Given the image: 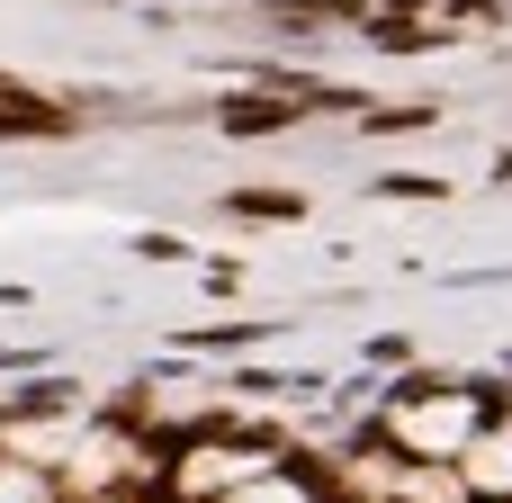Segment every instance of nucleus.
I'll use <instances>...</instances> for the list:
<instances>
[{
  "label": "nucleus",
  "mask_w": 512,
  "mask_h": 503,
  "mask_svg": "<svg viewBox=\"0 0 512 503\" xmlns=\"http://www.w3.org/2000/svg\"><path fill=\"white\" fill-rule=\"evenodd\" d=\"M477 423H486V405H477V396H459V387L414 396V405H396V414H387V432H396L414 459H459V450L477 441Z\"/></svg>",
  "instance_id": "obj_2"
},
{
  "label": "nucleus",
  "mask_w": 512,
  "mask_h": 503,
  "mask_svg": "<svg viewBox=\"0 0 512 503\" xmlns=\"http://www.w3.org/2000/svg\"><path fill=\"white\" fill-rule=\"evenodd\" d=\"M0 503H54L45 468H27V459H0Z\"/></svg>",
  "instance_id": "obj_4"
},
{
  "label": "nucleus",
  "mask_w": 512,
  "mask_h": 503,
  "mask_svg": "<svg viewBox=\"0 0 512 503\" xmlns=\"http://www.w3.org/2000/svg\"><path fill=\"white\" fill-rule=\"evenodd\" d=\"M261 477H270V450H252V441H189L171 459V495L180 503H225L243 486H261Z\"/></svg>",
  "instance_id": "obj_1"
},
{
  "label": "nucleus",
  "mask_w": 512,
  "mask_h": 503,
  "mask_svg": "<svg viewBox=\"0 0 512 503\" xmlns=\"http://www.w3.org/2000/svg\"><path fill=\"white\" fill-rule=\"evenodd\" d=\"M459 486L468 495H512V423H477V441L459 450Z\"/></svg>",
  "instance_id": "obj_3"
}]
</instances>
